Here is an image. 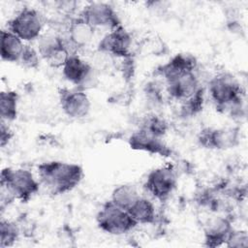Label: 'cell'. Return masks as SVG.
I'll list each match as a JSON object with an SVG mask.
<instances>
[{
    "mask_svg": "<svg viewBox=\"0 0 248 248\" xmlns=\"http://www.w3.org/2000/svg\"><path fill=\"white\" fill-rule=\"evenodd\" d=\"M40 54L32 46L25 45L22 56L20 58L21 64L27 68H37L40 63Z\"/></svg>",
    "mask_w": 248,
    "mask_h": 248,
    "instance_id": "cell-25",
    "label": "cell"
},
{
    "mask_svg": "<svg viewBox=\"0 0 248 248\" xmlns=\"http://www.w3.org/2000/svg\"><path fill=\"white\" fill-rule=\"evenodd\" d=\"M165 81L170 96L181 102L192 97L201 88L195 71L175 75L165 79Z\"/></svg>",
    "mask_w": 248,
    "mask_h": 248,
    "instance_id": "cell-12",
    "label": "cell"
},
{
    "mask_svg": "<svg viewBox=\"0 0 248 248\" xmlns=\"http://www.w3.org/2000/svg\"><path fill=\"white\" fill-rule=\"evenodd\" d=\"M231 222L227 218L218 217L209 222L204 231V241L209 247L225 244L232 231Z\"/></svg>",
    "mask_w": 248,
    "mask_h": 248,
    "instance_id": "cell-15",
    "label": "cell"
},
{
    "mask_svg": "<svg viewBox=\"0 0 248 248\" xmlns=\"http://www.w3.org/2000/svg\"><path fill=\"white\" fill-rule=\"evenodd\" d=\"M38 52L42 58L54 68L63 67L70 54H72L64 39L54 34L40 36L38 39Z\"/></svg>",
    "mask_w": 248,
    "mask_h": 248,
    "instance_id": "cell-7",
    "label": "cell"
},
{
    "mask_svg": "<svg viewBox=\"0 0 248 248\" xmlns=\"http://www.w3.org/2000/svg\"><path fill=\"white\" fill-rule=\"evenodd\" d=\"M177 184V176L171 166H164L151 170L144 182L145 190L160 202L167 201Z\"/></svg>",
    "mask_w": 248,
    "mask_h": 248,
    "instance_id": "cell-6",
    "label": "cell"
},
{
    "mask_svg": "<svg viewBox=\"0 0 248 248\" xmlns=\"http://www.w3.org/2000/svg\"><path fill=\"white\" fill-rule=\"evenodd\" d=\"M38 176L40 183L51 194L60 195L72 191L80 183L83 170L75 163L50 161L38 166Z\"/></svg>",
    "mask_w": 248,
    "mask_h": 248,
    "instance_id": "cell-1",
    "label": "cell"
},
{
    "mask_svg": "<svg viewBox=\"0 0 248 248\" xmlns=\"http://www.w3.org/2000/svg\"><path fill=\"white\" fill-rule=\"evenodd\" d=\"M13 137V132L9 128V126L6 124L5 121L1 120V128H0V144L2 147H4L6 144L9 143Z\"/></svg>",
    "mask_w": 248,
    "mask_h": 248,
    "instance_id": "cell-27",
    "label": "cell"
},
{
    "mask_svg": "<svg viewBox=\"0 0 248 248\" xmlns=\"http://www.w3.org/2000/svg\"><path fill=\"white\" fill-rule=\"evenodd\" d=\"M1 189L12 200L27 202L38 193L40 182L25 169L6 168L1 171Z\"/></svg>",
    "mask_w": 248,
    "mask_h": 248,
    "instance_id": "cell-3",
    "label": "cell"
},
{
    "mask_svg": "<svg viewBox=\"0 0 248 248\" xmlns=\"http://www.w3.org/2000/svg\"><path fill=\"white\" fill-rule=\"evenodd\" d=\"M23 41L10 30L1 31L0 54L7 62H19L24 50Z\"/></svg>",
    "mask_w": 248,
    "mask_h": 248,
    "instance_id": "cell-17",
    "label": "cell"
},
{
    "mask_svg": "<svg viewBox=\"0 0 248 248\" xmlns=\"http://www.w3.org/2000/svg\"><path fill=\"white\" fill-rule=\"evenodd\" d=\"M95 29L82 17L71 19L68 27V40L76 48L86 46L94 37Z\"/></svg>",
    "mask_w": 248,
    "mask_h": 248,
    "instance_id": "cell-16",
    "label": "cell"
},
{
    "mask_svg": "<svg viewBox=\"0 0 248 248\" xmlns=\"http://www.w3.org/2000/svg\"><path fill=\"white\" fill-rule=\"evenodd\" d=\"M198 140L201 145L206 148L226 149L232 147L237 143L238 131L234 128H206L201 131Z\"/></svg>",
    "mask_w": 248,
    "mask_h": 248,
    "instance_id": "cell-13",
    "label": "cell"
},
{
    "mask_svg": "<svg viewBox=\"0 0 248 248\" xmlns=\"http://www.w3.org/2000/svg\"><path fill=\"white\" fill-rule=\"evenodd\" d=\"M137 224H152L155 221L156 212L153 203L142 197L127 210Z\"/></svg>",
    "mask_w": 248,
    "mask_h": 248,
    "instance_id": "cell-19",
    "label": "cell"
},
{
    "mask_svg": "<svg viewBox=\"0 0 248 248\" xmlns=\"http://www.w3.org/2000/svg\"><path fill=\"white\" fill-rule=\"evenodd\" d=\"M96 221L102 231L113 235L127 233L138 225L127 210L117 206L111 201L103 204Z\"/></svg>",
    "mask_w": 248,
    "mask_h": 248,
    "instance_id": "cell-4",
    "label": "cell"
},
{
    "mask_svg": "<svg viewBox=\"0 0 248 248\" xmlns=\"http://www.w3.org/2000/svg\"><path fill=\"white\" fill-rule=\"evenodd\" d=\"M18 226L9 220H1L0 222V247H10L18 239L19 236Z\"/></svg>",
    "mask_w": 248,
    "mask_h": 248,
    "instance_id": "cell-22",
    "label": "cell"
},
{
    "mask_svg": "<svg viewBox=\"0 0 248 248\" xmlns=\"http://www.w3.org/2000/svg\"><path fill=\"white\" fill-rule=\"evenodd\" d=\"M197 68V60L194 56L186 53H179L173 56L169 62L158 69V73L167 79L178 74L195 71Z\"/></svg>",
    "mask_w": 248,
    "mask_h": 248,
    "instance_id": "cell-18",
    "label": "cell"
},
{
    "mask_svg": "<svg viewBox=\"0 0 248 248\" xmlns=\"http://www.w3.org/2000/svg\"><path fill=\"white\" fill-rule=\"evenodd\" d=\"M208 91L218 110L229 112L232 116H240L243 91L232 75L224 73L212 78L209 81Z\"/></svg>",
    "mask_w": 248,
    "mask_h": 248,
    "instance_id": "cell-2",
    "label": "cell"
},
{
    "mask_svg": "<svg viewBox=\"0 0 248 248\" xmlns=\"http://www.w3.org/2000/svg\"><path fill=\"white\" fill-rule=\"evenodd\" d=\"M82 17L94 29L97 27H107L113 30L121 25L120 19L114 9L103 2H92L87 4L80 13Z\"/></svg>",
    "mask_w": 248,
    "mask_h": 248,
    "instance_id": "cell-9",
    "label": "cell"
},
{
    "mask_svg": "<svg viewBox=\"0 0 248 248\" xmlns=\"http://www.w3.org/2000/svg\"><path fill=\"white\" fill-rule=\"evenodd\" d=\"M64 78L78 88L85 90L93 86L95 75L94 68L82 60L78 54L72 53L62 67Z\"/></svg>",
    "mask_w": 248,
    "mask_h": 248,
    "instance_id": "cell-8",
    "label": "cell"
},
{
    "mask_svg": "<svg viewBox=\"0 0 248 248\" xmlns=\"http://www.w3.org/2000/svg\"><path fill=\"white\" fill-rule=\"evenodd\" d=\"M140 128L151 133L156 137L163 138L167 132L168 124L163 118L157 115H150L143 119Z\"/></svg>",
    "mask_w": 248,
    "mask_h": 248,
    "instance_id": "cell-23",
    "label": "cell"
},
{
    "mask_svg": "<svg viewBox=\"0 0 248 248\" xmlns=\"http://www.w3.org/2000/svg\"><path fill=\"white\" fill-rule=\"evenodd\" d=\"M203 89L201 87L192 97L182 102L181 112L184 115H194L202 108Z\"/></svg>",
    "mask_w": 248,
    "mask_h": 248,
    "instance_id": "cell-24",
    "label": "cell"
},
{
    "mask_svg": "<svg viewBox=\"0 0 248 248\" xmlns=\"http://www.w3.org/2000/svg\"><path fill=\"white\" fill-rule=\"evenodd\" d=\"M18 95L12 90L2 91L0 94V114L1 120L5 122L13 121L17 115Z\"/></svg>",
    "mask_w": 248,
    "mask_h": 248,
    "instance_id": "cell-21",
    "label": "cell"
},
{
    "mask_svg": "<svg viewBox=\"0 0 248 248\" xmlns=\"http://www.w3.org/2000/svg\"><path fill=\"white\" fill-rule=\"evenodd\" d=\"M135 186L130 184H122L114 188L111 193V202L117 206L128 210L140 198Z\"/></svg>",
    "mask_w": 248,
    "mask_h": 248,
    "instance_id": "cell-20",
    "label": "cell"
},
{
    "mask_svg": "<svg viewBox=\"0 0 248 248\" xmlns=\"http://www.w3.org/2000/svg\"><path fill=\"white\" fill-rule=\"evenodd\" d=\"M228 247H247L248 246V234L245 231L232 230L225 243Z\"/></svg>",
    "mask_w": 248,
    "mask_h": 248,
    "instance_id": "cell-26",
    "label": "cell"
},
{
    "mask_svg": "<svg viewBox=\"0 0 248 248\" xmlns=\"http://www.w3.org/2000/svg\"><path fill=\"white\" fill-rule=\"evenodd\" d=\"M59 102L64 113L74 119L87 116L91 108L90 100L85 91L78 87L61 89L59 91Z\"/></svg>",
    "mask_w": 248,
    "mask_h": 248,
    "instance_id": "cell-10",
    "label": "cell"
},
{
    "mask_svg": "<svg viewBox=\"0 0 248 248\" xmlns=\"http://www.w3.org/2000/svg\"><path fill=\"white\" fill-rule=\"evenodd\" d=\"M44 21L40 13L32 8H23L8 23L11 32L22 41H33L40 38Z\"/></svg>",
    "mask_w": 248,
    "mask_h": 248,
    "instance_id": "cell-5",
    "label": "cell"
},
{
    "mask_svg": "<svg viewBox=\"0 0 248 248\" xmlns=\"http://www.w3.org/2000/svg\"><path fill=\"white\" fill-rule=\"evenodd\" d=\"M131 47L132 36L120 25L103 37L98 45V51L110 56L126 58L131 56Z\"/></svg>",
    "mask_w": 248,
    "mask_h": 248,
    "instance_id": "cell-11",
    "label": "cell"
},
{
    "mask_svg": "<svg viewBox=\"0 0 248 248\" xmlns=\"http://www.w3.org/2000/svg\"><path fill=\"white\" fill-rule=\"evenodd\" d=\"M129 145L132 149L158 154L160 156H170L171 154V150L163 141L162 138L156 137L140 128L131 135Z\"/></svg>",
    "mask_w": 248,
    "mask_h": 248,
    "instance_id": "cell-14",
    "label": "cell"
}]
</instances>
